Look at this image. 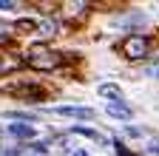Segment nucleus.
Returning a JSON list of instances; mask_svg holds the SVG:
<instances>
[{
	"label": "nucleus",
	"instance_id": "obj_9",
	"mask_svg": "<svg viewBox=\"0 0 159 156\" xmlns=\"http://www.w3.org/2000/svg\"><path fill=\"white\" fill-rule=\"evenodd\" d=\"M11 94H20V96H40V88H31V85H20V88H11Z\"/></svg>",
	"mask_w": 159,
	"mask_h": 156
},
{
	"label": "nucleus",
	"instance_id": "obj_4",
	"mask_svg": "<svg viewBox=\"0 0 159 156\" xmlns=\"http://www.w3.org/2000/svg\"><path fill=\"white\" fill-rule=\"evenodd\" d=\"M105 114L108 116H116V119H128L131 116V108L119 100V102H105Z\"/></svg>",
	"mask_w": 159,
	"mask_h": 156
},
{
	"label": "nucleus",
	"instance_id": "obj_8",
	"mask_svg": "<svg viewBox=\"0 0 159 156\" xmlns=\"http://www.w3.org/2000/svg\"><path fill=\"white\" fill-rule=\"evenodd\" d=\"M14 68H20V60H17V57H9V60H6V57H0V77L9 74V71H14Z\"/></svg>",
	"mask_w": 159,
	"mask_h": 156
},
{
	"label": "nucleus",
	"instance_id": "obj_13",
	"mask_svg": "<svg viewBox=\"0 0 159 156\" xmlns=\"http://www.w3.org/2000/svg\"><path fill=\"white\" fill-rule=\"evenodd\" d=\"M151 74H153L156 80H159V63H153V65H151Z\"/></svg>",
	"mask_w": 159,
	"mask_h": 156
},
{
	"label": "nucleus",
	"instance_id": "obj_17",
	"mask_svg": "<svg viewBox=\"0 0 159 156\" xmlns=\"http://www.w3.org/2000/svg\"><path fill=\"white\" fill-rule=\"evenodd\" d=\"M34 156H43V153H34Z\"/></svg>",
	"mask_w": 159,
	"mask_h": 156
},
{
	"label": "nucleus",
	"instance_id": "obj_6",
	"mask_svg": "<svg viewBox=\"0 0 159 156\" xmlns=\"http://www.w3.org/2000/svg\"><path fill=\"white\" fill-rule=\"evenodd\" d=\"M97 91L102 94V96H108L111 102H119V100H122V88H119V85H114V82H102Z\"/></svg>",
	"mask_w": 159,
	"mask_h": 156
},
{
	"label": "nucleus",
	"instance_id": "obj_3",
	"mask_svg": "<svg viewBox=\"0 0 159 156\" xmlns=\"http://www.w3.org/2000/svg\"><path fill=\"white\" fill-rule=\"evenodd\" d=\"M51 114L57 116H74V119H91L94 111L85 108V105H60V108H51Z\"/></svg>",
	"mask_w": 159,
	"mask_h": 156
},
{
	"label": "nucleus",
	"instance_id": "obj_7",
	"mask_svg": "<svg viewBox=\"0 0 159 156\" xmlns=\"http://www.w3.org/2000/svg\"><path fill=\"white\" fill-rule=\"evenodd\" d=\"M54 31H57V23L54 20H40L37 23V34L40 37H54Z\"/></svg>",
	"mask_w": 159,
	"mask_h": 156
},
{
	"label": "nucleus",
	"instance_id": "obj_11",
	"mask_svg": "<svg viewBox=\"0 0 159 156\" xmlns=\"http://www.w3.org/2000/svg\"><path fill=\"white\" fill-rule=\"evenodd\" d=\"M6 116H11V119H34V114H26V111H9Z\"/></svg>",
	"mask_w": 159,
	"mask_h": 156
},
{
	"label": "nucleus",
	"instance_id": "obj_12",
	"mask_svg": "<svg viewBox=\"0 0 159 156\" xmlns=\"http://www.w3.org/2000/svg\"><path fill=\"white\" fill-rule=\"evenodd\" d=\"M0 9L9 11V9H17V3H11V0H0Z\"/></svg>",
	"mask_w": 159,
	"mask_h": 156
},
{
	"label": "nucleus",
	"instance_id": "obj_15",
	"mask_svg": "<svg viewBox=\"0 0 159 156\" xmlns=\"http://www.w3.org/2000/svg\"><path fill=\"white\" fill-rule=\"evenodd\" d=\"M6 31H9V29H6V26H0V40H6V37H9V34H6Z\"/></svg>",
	"mask_w": 159,
	"mask_h": 156
},
{
	"label": "nucleus",
	"instance_id": "obj_16",
	"mask_svg": "<svg viewBox=\"0 0 159 156\" xmlns=\"http://www.w3.org/2000/svg\"><path fill=\"white\" fill-rule=\"evenodd\" d=\"M74 156H91V153H85V150H77V153H74Z\"/></svg>",
	"mask_w": 159,
	"mask_h": 156
},
{
	"label": "nucleus",
	"instance_id": "obj_5",
	"mask_svg": "<svg viewBox=\"0 0 159 156\" xmlns=\"http://www.w3.org/2000/svg\"><path fill=\"white\" fill-rule=\"evenodd\" d=\"M9 133L17 136V139H34V136H37V128L34 125H9Z\"/></svg>",
	"mask_w": 159,
	"mask_h": 156
},
{
	"label": "nucleus",
	"instance_id": "obj_10",
	"mask_svg": "<svg viewBox=\"0 0 159 156\" xmlns=\"http://www.w3.org/2000/svg\"><path fill=\"white\" fill-rule=\"evenodd\" d=\"M14 29L17 31H37V20H26V17H23V20H17Z\"/></svg>",
	"mask_w": 159,
	"mask_h": 156
},
{
	"label": "nucleus",
	"instance_id": "obj_1",
	"mask_svg": "<svg viewBox=\"0 0 159 156\" xmlns=\"http://www.w3.org/2000/svg\"><path fill=\"white\" fill-rule=\"evenodd\" d=\"M31 68H37V71H54L57 65H60V54L57 51H48L46 46H34L31 51H29V60H26Z\"/></svg>",
	"mask_w": 159,
	"mask_h": 156
},
{
	"label": "nucleus",
	"instance_id": "obj_2",
	"mask_svg": "<svg viewBox=\"0 0 159 156\" xmlns=\"http://www.w3.org/2000/svg\"><path fill=\"white\" fill-rule=\"evenodd\" d=\"M148 48H151V40L148 37H139V34L128 37L122 43V51H125L128 60H142V57H148Z\"/></svg>",
	"mask_w": 159,
	"mask_h": 156
},
{
	"label": "nucleus",
	"instance_id": "obj_14",
	"mask_svg": "<svg viewBox=\"0 0 159 156\" xmlns=\"http://www.w3.org/2000/svg\"><path fill=\"white\" fill-rule=\"evenodd\" d=\"M116 150H119V156H134V153H128V150H125L122 145H116Z\"/></svg>",
	"mask_w": 159,
	"mask_h": 156
}]
</instances>
